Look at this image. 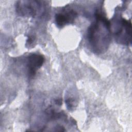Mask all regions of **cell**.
I'll return each mask as SVG.
<instances>
[{
	"label": "cell",
	"mask_w": 132,
	"mask_h": 132,
	"mask_svg": "<svg viewBox=\"0 0 132 132\" xmlns=\"http://www.w3.org/2000/svg\"><path fill=\"white\" fill-rule=\"evenodd\" d=\"M110 23L101 13L95 14V21L89 26L88 39L91 48L97 54L105 52L111 41Z\"/></svg>",
	"instance_id": "obj_1"
},
{
	"label": "cell",
	"mask_w": 132,
	"mask_h": 132,
	"mask_svg": "<svg viewBox=\"0 0 132 132\" xmlns=\"http://www.w3.org/2000/svg\"><path fill=\"white\" fill-rule=\"evenodd\" d=\"M41 7V4L36 1H19L16 3V12L23 16H36Z\"/></svg>",
	"instance_id": "obj_3"
},
{
	"label": "cell",
	"mask_w": 132,
	"mask_h": 132,
	"mask_svg": "<svg viewBox=\"0 0 132 132\" xmlns=\"http://www.w3.org/2000/svg\"><path fill=\"white\" fill-rule=\"evenodd\" d=\"M32 41H33L31 37H28V39L27 40V43H28V45H30V44H31L32 43Z\"/></svg>",
	"instance_id": "obj_6"
},
{
	"label": "cell",
	"mask_w": 132,
	"mask_h": 132,
	"mask_svg": "<svg viewBox=\"0 0 132 132\" xmlns=\"http://www.w3.org/2000/svg\"><path fill=\"white\" fill-rule=\"evenodd\" d=\"M77 13L73 9H65L62 12L55 15V22L59 28H62L65 25L74 22Z\"/></svg>",
	"instance_id": "obj_4"
},
{
	"label": "cell",
	"mask_w": 132,
	"mask_h": 132,
	"mask_svg": "<svg viewBox=\"0 0 132 132\" xmlns=\"http://www.w3.org/2000/svg\"><path fill=\"white\" fill-rule=\"evenodd\" d=\"M55 103L58 105H61L62 104V100L61 99H57L55 101Z\"/></svg>",
	"instance_id": "obj_7"
},
{
	"label": "cell",
	"mask_w": 132,
	"mask_h": 132,
	"mask_svg": "<svg viewBox=\"0 0 132 132\" xmlns=\"http://www.w3.org/2000/svg\"><path fill=\"white\" fill-rule=\"evenodd\" d=\"M115 30L113 32L116 41L121 44L128 45L131 42V23L130 21L120 17L113 22Z\"/></svg>",
	"instance_id": "obj_2"
},
{
	"label": "cell",
	"mask_w": 132,
	"mask_h": 132,
	"mask_svg": "<svg viewBox=\"0 0 132 132\" xmlns=\"http://www.w3.org/2000/svg\"><path fill=\"white\" fill-rule=\"evenodd\" d=\"M44 61V58L42 55L33 54L28 56L27 67L29 77L32 78L35 76L37 70L41 67Z\"/></svg>",
	"instance_id": "obj_5"
}]
</instances>
